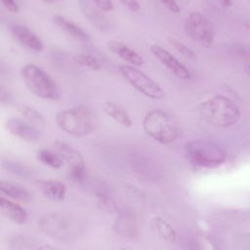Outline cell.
<instances>
[{
  "instance_id": "d6986e66",
  "label": "cell",
  "mask_w": 250,
  "mask_h": 250,
  "mask_svg": "<svg viewBox=\"0 0 250 250\" xmlns=\"http://www.w3.org/2000/svg\"><path fill=\"white\" fill-rule=\"evenodd\" d=\"M150 226L153 231L164 241L175 243L178 240V234L174 227L164 218L155 216L150 220Z\"/></svg>"
},
{
  "instance_id": "277c9868",
  "label": "cell",
  "mask_w": 250,
  "mask_h": 250,
  "mask_svg": "<svg viewBox=\"0 0 250 250\" xmlns=\"http://www.w3.org/2000/svg\"><path fill=\"white\" fill-rule=\"evenodd\" d=\"M143 128L147 136L162 145L173 143L180 133L176 119L161 109L148 111L143 120Z\"/></svg>"
},
{
  "instance_id": "5bb4252c",
  "label": "cell",
  "mask_w": 250,
  "mask_h": 250,
  "mask_svg": "<svg viewBox=\"0 0 250 250\" xmlns=\"http://www.w3.org/2000/svg\"><path fill=\"white\" fill-rule=\"evenodd\" d=\"M11 32L13 37L24 48L34 52H40L43 50L44 45L42 40L27 26L15 24L12 26Z\"/></svg>"
},
{
  "instance_id": "9a60e30c",
  "label": "cell",
  "mask_w": 250,
  "mask_h": 250,
  "mask_svg": "<svg viewBox=\"0 0 250 250\" xmlns=\"http://www.w3.org/2000/svg\"><path fill=\"white\" fill-rule=\"evenodd\" d=\"M106 46L110 52H112L123 61L129 62L130 65L139 66L144 63L143 57L123 42L117 40H110L106 42Z\"/></svg>"
},
{
  "instance_id": "44dd1931",
  "label": "cell",
  "mask_w": 250,
  "mask_h": 250,
  "mask_svg": "<svg viewBox=\"0 0 250 250\" xmlns=\"http://www.w3.org/2000/svg\"><path fill=\"white\" fill-rule=\"evenodd\" d=\"M103 110L109 118L123 127L130 128L133 124L129 113L122 106L113 102H105L103 104Z\"/></svg>"
},
{
  "instance_id": "7402d4cb",
  "label": "cell",
  "mask_w": 250,
  "mask_h": 250,
  "mask_svg": "<svg viewBox=\"0 0 250 250\" xmlns=\"http://www.w3.org/2000/svg\"><path fill=\"white\" fill-rule=\"evenodd\" d=\"M19 111H20L21 115L23 117V119L26 120L31 125H33L34 127L38 128L41 131L45 129L46 118L37 109H35L31 106H28V105H22L20 107Z\"/></svg>"
},
{
  "instance_id": "8fae6325",
  "label": "cell",
  "mask_w": 250,
  "mask_h": 250,
  "mask_svg": "<svg viewBox=\"0 0 250 250\" xmlns=\"http://www.w3.org/2000/svg\"><path fill=\"white\" fill-rule=\"evenodd\" d=\"M113 231L122 238H136L139 234V222L136 215L130 210L118 211L113 223Z\"/></svg>"
},
{
  "instance_id": "603a6c76",
  "label": "cell",
  "mask_w": 250,
  "mask_h": 250,
  "mask_svg": "<svg viewBox=\"0 0 250 250\" xmlns=\"http://www.w3.org/2000/svg\"><path fill=\"white\" fill-rule=\"evenodd\" d=\"M37 158L44 165L54 168V169H59V168L62 167L64 164L63 158L56 150L45 149V148L40 149L37 152Z\"/></svg>"
},
{
  "instance_id": "ffe728a7",
  "label": "cell",
  "mask_w": 250,
  "mask_h": 250,
  "mask_svg": "<svg viewBox=\"0 0 250 250\" xmlns=\"http://www.w3.org/2000/svg\"><path fill=\"white\" fill-rule=\"evenodd\" d=\"M53 21L62 31L75 39L82 41H86L89 39V34L81 26L76 24L74 21L66 19L65 17L56 15L53 18Z\"/></svg>"
},
{
  "instance_id": "484cf974",
  "label": "cell",
  "mask_w": 250,
  "mask_h": 250,
  "mask_svg": "<svg viewBox=\"0 0 250 250\" xmlns=\"http://www.w3.org/2000/svg\"><path fill=\"white\" fill-rule=\"evenodd\" d=\"M167 41H168L169 45L174 50H176L179 54H181L183 57H185L187 59H195V57H196L195 53L191 49H189L187 45H185L183 42H181L178 39L171 37V36L167 37Z\"/></svg>"
},
{
  "instance_id": "7c38bea8",
  "label": "cell",
  "mask_w": 250,
  "mask_h": 250,
  "mask_svg": "<svg viewBox=\"0 0 250 250\" xmlns=\"http://www.w3.org/2000/svg\"><path fill=\"white\" fill-rule=\"evenodd\" d=\"M5 126L13 136L26 142H35L41 137V130L24 119L9 118L6 120Z\"/></svg>"
},
{
  "instance_id": "5b68a950",
  "label": "cell",
  "mask_w": 250,
  "mask_h": 250,
  "mask_svg": "<svg viewBox=\"0 0 250 250\" xmlns=\"http://www.w3.org/2000/svg\"><path fill=\"white\" fill-rule=\"evenodd\" d=\"M21 76L26 88L36 97L57 101L60 89L53 77L34 63H27L21 68Z\"/></svg>"
},
{
  "instance_id": "d4e9b609",
  "label": "cell",
  "mask_w": 250,
  "mask_h": 250,
  "mask_svg": "<svg viewBox=\"0 0 250 250\" xmlns=\"http://www.w3.org/2000/svg\"><path fill=\"white\" fill-rule=\"evenodd\" d=\"M2 166L3 168H5L7 171H9L10 173L21 177V178H28L30 177L31 173L30 170L25 167L24 165L15 162V161H11V160H3L2 161Z\"/></svg>"
},
{
  "instance_id": "f546056e",
  "label": "cell",
  "mask_w": 250,
  "mask_h": 250,
  "mask_svg": "<svg viewBox=\"0 0 250 250\" xmlns=\"http://www.w3.org/2000/svg\"><path fill=\"white\" fill-rule=\"evenodd\" d=\"M2 5L6 8V10L10 13H13V14H17L19 13L20 11V7H19V4L15 1H3L2 2Z\"/></svg>"
},
{
  "instance_id": "4fadbf2b",
  "label": "cell",
  "mask_w": 250,
  "mask_h": 250,
  "mask_svg": "<svg viewBox=\"0 0 250 250\" xmlns=\"http://www.w3.org/2000/svg\"><path fill=\"white\" fill-rule=\"evenodd\" d=\"M80 10L84 17L101 32H107L111 29L109 20L105 17L103 11H101L93 1H80Z\"/></svg>"
},
{
  "instance_id": "2e32d148",
  "label": "cell",
  "mask_w": 250,
  "mask_h": 250,
  "mask_svg": "<svg viewBox=\"0 0 250 250\" xmlns=\"http://www.w3.org/2000/svg\"><path fill=\"white\" fill-rule=\"evenodd\" d=\"M0 209L2 214L15 224L23 225L27 221L28 215L26 210L13 201V199L6 198L4 195L0 197Z\"/></svg>"
},
{
  "instance_id": "6da1fadb",
  "label": "cell",
  "mask_w": 250,
  "mask_h": 250,
  "mask_svg": "<svg viewBox=\"0 0 250 250\" xmlns=\"http://www.w3.org/2000/svg\"><path fill=\"white\" fill-rule=\"evenodd\" d=\"M198 113L207 123L221 128L231 127L241 118L238 105L223 95H216L201 102L198 105Z\"/></svg>"
},
{
  "instance_id": "83f0119b",
  "label": "cell",
  "mask_w": 250,
  "mask_h": 250,
  "mask_svg": "<svg viewBox=\"0 0 250 250\" xmlns=\"http://www.w3.org/2000/svg\"><path fill=\"white\" fill-rule=\"evenodd\" d=\"M32 239L25 236H17L12 241V247L17 249H29V248H39L36 245H33Z\"/></svg>"
},
{
  "instance_id": "cb8c5ba5",
  "label": "cell",
  "mask_w": 250,
  "mask_h": 250,
  "mask_svg": "<svg viewBox=\"0 0 250 250\" xmlns=\"http://www.w3.org/2000/svg\"><path fill=\"white\" fill-rule=\"evenodd\" d=\"M96 198H97V205L99 206L100 209H102L105 212H108V213H113V212L118 211L115 201L105 192L97 191Z\"/></svg>"
},
{
  "instance_id": "9c48e42d",
  "label": "cell",
  "mask_w": 250,
  "mask_h": 250,
  "mask_svg": "<svg viewBox=\"0 0 250 250\" xmlns=\"http://www.w3.org/2000/svg\"><path fill=\"white\" fill-rule=\"evenodd\" d=\"M54 146L55 150L63 158L64 163H67L70 179L76 183L82 182L86 172L85 161L82 154L76 148L62 142H57Z\"/></svg>"
},
{
  "instance_id": "d6a6232c",
  "label": "cell",
  "mask_w": 250,
  "mask_h": 250,
  "mask_svg": "<svg viewBox=\"0 0 250 250\" xmlns=\"http://www.w3.org/2000/svg\"><path fill=\"white\" fill-rule=\"evenodd\" d=\"M219 4L224 6L225 8H228V7H230L232 6V2L230 1H228V0H224V1H219Z\"/></svg>"
},
{
  "instance_id": "ac0fdd59",
  "label": "cell",
  "mask_w": 250,
  "mask_h": 250,
  "mask_svg": "<svg viewBox=\"0 0 250 250\" xmlns=\"http://www.w3.org/2000/svg\"><path fill=\"white\" fill-rule=\"evenodd\" d=\"M0 191L2 195H6L13 200H19L21 202H29L32 199V194L20 184L2 180L0 182Z\"/></svg>"
},
{
  "instance_id": "30bf717a",
  "label": "cell",
  "mask_w": 250,
  "mask_h": 250,
  "mask_svg": "<svg viewBox=\"0 0 250 250\" xmlns=\"http://www.w3.org/2000/svg\"><path fill=\"white\" fill-rule=\"evenodd\" d=\"M150 53L156 58L167 69H169L176 77L182 80H189L191 78V73L189 69L180 62L170 52L164 49L158 44H152L149 47Z\"/></svg>"
},
{
  "instance_id": "f1b7e54d",
  "label": "cell",
  "mask_w": 250,
  "mask_h": 250,
  "mask_svg": "<svg viewBox=\"0 0 250 250\" xmlns=\"http://www.w3.org/2000/svg\"><path fill=\"white\" fill-rule=\"evenodd\" d=\"M93 2L103 12H109V11H112L114 8L113 3L111 1L99 0V1H93Z\"/></svg>"
},
{
  "instance_id": "4316f807",
  "label": "cell",
  "mask_w": 250,
  "mask_h": 250,
  "mask_svg": "<svg viewBox=\"0 0 250 250\" xmlns=\"http://www.w3.org/2000/svg\"><path fill=\"white\" fill-rule=\"evenodd\" d=\"M75 62L87 68H90L92 70H99L102 67V64L99 60H97L95 57L86 55V54H79L74 58Z\"/></svg>"
},
{
  "instance_id": "7a4b0ae2",
  "label": "cell",
  "mask_w": 250,
  "mask_h": 250,
  "mask_svg": "<svg viewBox=\"0 0 250 250\" xmlns=\"http://www.w3.org/2000/svg\"><path fill=\"white\" fill-rule=\"evenodd\" d=\"M56 123L61 130L76 138L92 134L97 127V119L93 112L81 105L59 111L56 115Z\"/></svg>"
},
{
  "instance_id": "8992f818",
  "label": "cell",
  "mask_w": 250,
  "mask_h": 250,
  "mask_svg": "<svg viewBox=\"0 0 250 250\" xmlns=\"http://www.w3.org/2000/svg\"><path fill=\"white\" fill-rule=\"evenodd\" d=\"M41 231L49 237L61 241L70 242L80 234V227L77 222L68 216L59 213H47L38 222Z\"/></svg>"
},
{
  "instance_id": "4dcf8cb0",
  "label": "cell",
  "mask_w": 250,
  "mask_h": 250,
  "mask_svg": "<svg viewBox=\"0 0 250 250\" xmlns=\"http://www.w3.org/2000/svg\"><path fill=\"white\" fill-rule=\"evenodd\" d=\"M161 4L163 6H165L169 11H171L172 13H175V14H178L181 10L180 6L174 1H165V2H161Z\"/></svg>"
},
{
  "instance_id": "3957f363",
  "label": "cell",
  "mask_w": 250,
  "mask_h": 250,
  "mask_svg": "<svg viewBox=\"0 0 250 250\" xmlns=\"http://www.w3.org/2000/svg\"><path fill=\"white\" fill-rule=\"evenodd\" d=\"M185 155L188 163L196 168H217L227 160V153L223 147L205 140H192L186 143Z\"/></svg>"
},
{
  "instance_id": "ba28073f",
  "label": "cell",
  "mask_w": 250,
  "mask_h": 250,
  "mask_svg": "<svg viewBox=\"0 0 250 250\" xmlns=\"http://www.w3.org/2000/svg\"><path fill=\"white\" fill-rule=\"evenodd\" d=\"M186 34L202 47H210L214 42L215 29L212 22L201 13L193 11L185 20Z\"/></svg>"
},
{
  "instance_id": "52a82bcc",
  "label": "cell",
  "mask_w": 250,
  "mask_h": 250,
  "mask_svg": "<svg viewBox=\"0 0 250 250\" xmlns=\"http://www.w3.org/2000/svg\"><path fill=\"white\" fill-rule=\"evenodd\" d=\"M119 72L123 78L144 96L152 100H161L165 96L162 87L145 72L130 64L119 65Z\"/></svg>"
},
{
  "instance_id": "1f68e13d",
  "label": "cell",
  "mask_w": 250,
  "mask_h": 250,
  "mask_svg": "<svg viewBox=\"0 0 250 250\" xmlns=\"http://www.w3.org/2000/svg\"><path fill=\"white\" fill-rule=\"evenodd\" d=\"M121 4L127 7L132 12H138L140 10V3L137 1H121Z\"/></svg>"
},
{
  "instance_id": "e0dca14e",
  "label": "cell",
  "mask_w": 250,
  "mask_h": 250,
  "mask_svg": "<svg viewBox=\"0 0 250 250\" xmlns=\"http://www.w3.org/2000/svg\"><path fill=\"white\" fill-rule=\"evenodd\" d=\"M36 186L42 195L53 201H62L65 197L66 186L57 180H43L36 182Z\"/></svg>"
}]
</instances>
